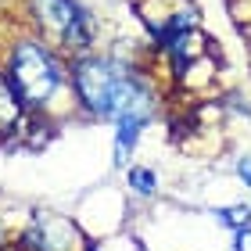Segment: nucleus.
I'll list each match as a JSON object with an SVG mask.
<instances>
[{
  "label": "nucleus",
  "instance_id": "nucleus-10",
  "mask_svg": "<svg viewBox=\"0 0 251 251\" xmlns=\"http://www.w3.org/2000/svg\"><path fill=\"white\" fill-rule=\"evenodd\" d=\"M233 176L241 187H251V154H237L233 158Z\"/></svg>",
  "mask_w": 251,
  "mask_h": 251
},
{
  "label": "nucleus",
  "instance_id": "nucleus-7",
  "mask_svg": "<svg viewBox=\"0 0 251 251\" xmlns=\"http://www.w3.org/2000/svg\"><path fill=\"white\" fill-rule=\"evenodd\" d=\"M25 122H29V111L18 100L11 79L4 75V68H0V147L22 144V129H25Z\"/></svg>",
  "mask_w": 251,
  "mask_h": 251
},
{
  "label": "nucleus",
  "instance_id": "nucleus-8",
  "mask_svg": "<svg viewBox=\"0 0 251 251\" xmlns=\"http://www.w3.org/2000/svg\"><path fill=\"white\" fill-rule=\"evenodd\" d=\"M126 187H129V194H136V198H144V201L158 198V190H162V183H158V169H151V165H129V169H126Z\"/></svg>",
  "mask_w": 251,
  "mask_h": 251
},
{
  "label": "nucleus",
  "instance_id": "nucleus-4",
  "mask_svg": "<svg viewBox=\"0 0 251 251\" xmlns=\"http://www.w3.org/2000/svg\"><path fill=\"white\" fill-rule=\"evenodd\" d=\"M86 233L72 215L29 208L25 226L11 237V251H83Z\"/></svg>",
  "mask_w": 251,
  "mask_h": 251
},
{
  "label": "nucleus",
  "instance_id": "nucleus-3",
  "mask_svg": "<svg viewBox=\"0 0 251 251\" xmlns=\"http://www.w3.org/2000/svg\"><path fill=\"white\" fill-rule=\"evenodd\" d=\"M25 25L58 47L65 58L97 50L100 43V15L83 0H22Z\"/></svg>",
  "mask_w": 251,
  "mask_h": 251
},
{
  "label": "nucleus",
  "instance_id": "nucleus-12",
  "mask_svg": "<svg viewBox=\"0 0 251 251\" xmlns=\"http://www.w3.org/2000/svg\"><path fill=\"white\" fill-rule=\"evenodd\" d=\"M248 241H251V226L233 230V233H230V251H248Z\"/></svg>",
  "mask_w": 251,
  "mask_h": 251
},
{
  "label": "nucleus",
  "instance_id": "nucleus-1",
  "mask_svg": "<svg viewBox=\"0 0 251 251\" xmlns=\"http://www.w3.org/2000/svg\"><path fill=\"white\" fill-rule=\"evenodd\" d=\"M72 72V94L79 119L90 122H115L126 111H144L158 119V94L154 72L144 68L140 58L129 50L108 47V50H86L68 58Z\"/></svg>",
  "mask_w": 251,
  "mask_h": 251
},
{
  "label": "nucleus",
  "instance_id": "nucleus-6",
  "mask_svg": "<svg viewBox=\"0 0 251 251\" xmlns=\"http://www.w3.org/2000/svg\"><path fill=\"white\" fill-rule=\"evenodd\" d=\"M151 122H154V115H144V111H126V115L111 122L115 126V144H111V165L115 169H129V158Z\"/></svg>",
  "mask_w": 251,
  "mask_h": 251
},
{
  "label": "nucleus",
  "instance_id": "nucleus-13",
  "mask_svg": "<svg viewBox=\"0 0 251 251\" xmlns=\"http://www.w3.org/2000/svg\"><path fill=\"white\" fill-rule=\"evenodd\" d=\"M230 7L237 11V25H248L251 22V0H230Z\"/></svg>",
  "mask_w": 251,
  "mask_h": 251
},
{
  "label": "nucleus",
  "instance_id": "nucleus-14",
  "mask_svg": "<svg viewBox=\"0 0 251 251\" xmlns=\"http://www.w3.org/2000/svg\"><path fill=\"white\" fill-rule=\"evenodd\" d=\"M241 32H244V47H248V61H251V22L241 25Z\"/></svg>",
  "mask_w": 251,
  "mask_h": 251
},
{
  "label": "nucleus",
  "instance_id": "nucleus-5",
  "mask_svg": "<svg viewBox=\"0 0 251 251\" xmlns=\"http://www.w3.org/2000/svg\"><path fill=\"white\" fill-rule=\"evenodd\" d=\"M133 11L154 47L183 36V32L201 29L198 0H133Z\"/></svg>",
  "mask_w": 251,
  "mask_h": 251
},
{
  "label": "nucleus",
  "instance_id": "nucleus-9",
  "mask_svg": "<svg viewBox=\"0 0 251 251\" xmlns=\"http://www.w3.org/2000/svg\"><path fill=\"white\" fill-rule=\"evenodd\" d=\"M208 215L223 226L226 233L251 226V208H248V204H215V208H208Z\"/></svg>",
  "mask_w": 251,
  "mask_h": 251
},
{
  "label": "nucleus",
  "instance_id": "nucleus-2",
  "mask_svg": "<svg viewBox=\"0 0 251 251\" xmlns=\"http://www.w3.org/2000/svg\"><path fill=\"white\" fill-rule=\"evenodd\" d=\"M0 68L11 79V86H15V94L25 104L29 115L47 119L54 126H61V119H68V115L79 119L68 58L58 47H50L43 36H36L29 25L18 29L4 43Z\"/></svg>",
  "mask_w": 251,
  "mask_h": 251
},
{
  "label": "nucleus",
  "instance_id": "nucleus-11",
  "mask_svg": "<svg viewBox=\"0 0 251 251\" xmlns=\"http://www.w3.org/2000/svg\"><path fill=\"white\" fill-rule=\"evenodd\" d=\"M83 251H104V241H100V237H86ZM122 251H144V248L136 244L133 237H126V233H122Z\"/></svg>",
  "mask_w": 251,
  "mask_h": 251
}]
</instances>
